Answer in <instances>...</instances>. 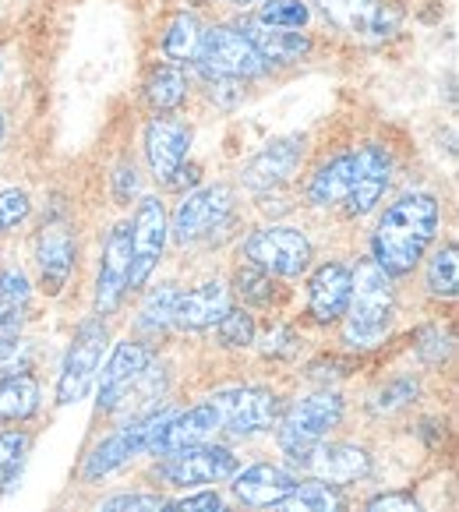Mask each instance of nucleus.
Listing matches in <instances>:
<instances>
[{"instance_id": "1", "label": "nucleus", "mask_w": 459, "mask_h": 512, "mask_svg": "<svg viewBox=\"0 0 459 512\" xmlns=\"http://www.w3.org/2000/svg\"><path fill=\"white\" fill-rule=\"evenodd\" d=\"M442 209L431 195H403L385 209L375 230V262L385 276H407L438 234Z\"/></svg>"}, {"instance_id": "2", "label": "nucleus", "mask_w": 459, "mask_h": 512, "mask_svg": "<svg viewBox=\"0 0 459 512\" xmlns=\"http://www.w3.org/2000/svg\"><path fill=\"white\" fill-rule=\"evenodd\" d=\"M396 308L392 294V276L378 269L375 258L357 265V276H350V322H347V343L354 347H375L385 336Z\"/></svg>"}, {"instance_id": "3", "label": "nucleus", "mask_w": 459, "mask_h": 512, "mask_svg": "<svg viewBox=\"0 0 459 512\" xmlns=\"http://www.w3.org/2000/svg\"><path fill=\"white\" fill-rule=\"evenodd\" d=\"M195 61L202 64L205 75L223 78V82H241V78H255L265 71L262 53L234 25H219V29L205 32Z\"/></svg>"}, {"instance_id": "4", "label": "nucleus", "mask_w": 459, "mask_h": 512, "mask_svg": "<svg viewBox=\"0 0 459 512\" xmlns=\"http://www.w3.org/2000/svg\"><path fill=\"white\" fill-rule=\"evenodd\" d=\"M343 421V400L336 392H315V396H304L290 407V414L283 417V428H279V445L290 460H301L311 445H318L329 435L336 424Z\"/></svg>"}, {"instance_id": "5", "label": "nucleus", "mask_w": 459, "mask_h": 512, "mask_svg": "<svg viewBox=\"0 0 459 512\" xmlns=\"http://www.w3.org/2000/svg\"><path fill=\"white\" fill-rule=\"evenodd\" d=\"M209 407L216 410L219 428H226L230 435L269 431L279 417V400L269 389H255V385H234V389L212 392Z\"/></svg>"}, {"instance_id": "6", "label": "nucleus", "mask_w": 459, "mask_h": 512, "mask_svg": "<svg viewBox=\"0 0 459 512\" xmlns=\"http://www.w3.org/2000/svg\"><path fill=\"white\" fill-rule=\"evenodd\" d=\"M103 350H106V325L103 318H85L78 325L75 339H71V350L64 357L61 368V382H57V403H75L89 392L92 378H96L99 364H103Z\"/></svg>"}, {"instance_id": "7", "label": "nucleus", "mask_w": 459, "mask_h": 512, "mask_svg": "<svg viewBox=\"0 0 459 512\" xmlns=\"http://www.w3.org/2000/svg\"><path fill=\"white\" fill-rule=\"evenodd\" d=\"M244 255L251 265L276 276H301L311 262V244L294 226H265L244 241Z\"/></svg>"}, {"instance_id": "8", "label": "nucleus", "mask_w": 459, "mask_h": 512, "mask_svg": "<svg viewBox=\"0 0 459 512\" xmlns=\"http://www.w3.org/2000/svg\"><path fill=\"white\" fill-rule=\"evenodd\" d=\"M237 474V456L223 445H191L174 456H166L159 463V477L177 488H191V484H216Z\"/></svg>"}, {"instance_id": "9", "label": "nucleus", "mask_w": 459, "mask_h": 512, "mask_svg": "<svg viewBox=\"0 0 459 512\" xmlns=\"http://www.w3.org/2000/svg\"><path fill=\"white\" fill-rule=\"evenodd\" d=\"M230 212H234V188L209 184L202 191H191L174 212V237L181 244L202 241L230 219Z\"/></svg>"}, {"instance_id": "10", "label": "nucleus", "mask_w": 459, "mask_h": 512, "mask_svg": "<svg viewBox=\"0 0 459 512\" xmlns=\"http://www.w3.org/2000/svg\"><path fill=\"white\" fill-rule=\"evenodd\" d=\"M131 276V223H117L103 244V262L96 279V315H113L121 308Z\"/></svg>"}, {"instance_id": "11", "label": "nucleus", "mask_w": 459, "mask_h": 512, "mask_svg": "<svg viewBox=\"0 0 459 512\" xmlns=\"http://www.w3.org/2000/svg\"><path fill=\"white\" fill-rule=\"evenodd\" d=\"M166 248V212L159 198H142L131 223V276L128 287H142L152 276L159 255Z\"/></svg>"}, {"instance_id": "12", "label": "nucleus", "mask_w": 459, "mask_h": 512, "mask_svg": "<svg viewBox=\"0 0 459 512\" xmlns=\"http://www.w3.org/2000/svg\"><path fill=\"white\" fill-rule=\"evenodd\" d=\"M188 149H191L188 124L174 121V117H152L149 128H145V156H149L152 177L159 184L170 188L177 181L184 159H188Z\"/></svg>"}, {"instance_id": "13", "label": "nucleus", "mask_w": 459, "mask_h": 512, "mask_svg": "<svg viewBox=\"0 0 459 512\" xmlns=\"http://www.w3.org/2000/svg\"><path fill=\"white\" fill-rule=\"evenodd\" d=\"M294 463H301L315 481H325V484H350L371 474L368 449L350 445V442H318Z\"/></svg>"}, {"instance_id": "14", "label": "nucleus", "mask_w": 459, "mask_h": 512, "mask_svg": "<svg viewBox=\"0 0 459 512\" xmlns=\"http://www.w3.org/2000/svg\"><path fill=\"white\" fill-rule=\"evenodd\" d=\"M304 159V138L290 135V138H276V142L265 145L258 156L248 159V166L241 170L244 188L251 191H272L279 184H286L297 174V166Z\"/></svg>"}, {"instance_id": "15", "label": "nucleus", "mask_w": 459, "mask_h": 512, "mask_svg": "<svg viewBox=\"0 0 459 512\" xmlns=\"http://www.w3.org/2000/svg\"><path fill=\"white\" fill-rule=\"evenodd\" d=\"M152 364V350L145 343H117V350L110 354L103 368V378H99V410H117L124 403L135 382L142 378V371Z\"/></svg>"}, {"instance_id": "16", "label": "nucleus", "mask_w": 459, "mask_h": 512, "mask_svg": "<svg viewBox=\"0 0 459 512\" xmlns=\"http://www.w3.org/2000/svg\"><path fill=\"white\" fill-rule=\"evenodd\" d=\"M75 237L64 223H43L36 241V262L39 279H43L46 294H61L68 287V276L75 269Z\"/></svg>"}, {"instance_id": "17", "label": "nucleus", "mask_w": 459, "mask_h": 512, "mask_svg": "<svg viewBox=\"0 0 459 512\" xmlns=\"http://www.w3.org/2000/svg\"><path fill=\"white\" fill-rule=\"evenodd\" d=\"M357 159V177H354V188L347 195V212L350 216H364L378 205V198L385 195L392 181V159L385 149L378 145H364V149L354 152Z\"/></svg>"}, {"instance_id": "18", "label": "nucleus", "mask_w": 459, "mask_h": 512, "mask_svg": "<svg viewBox=\"0 0 459 512\" xmlns=\"http://www.w3.org/2000/svg\"><path fill=\"white\" fill-rule=\"evenodd\" d=\"M322 15L350 36H389L396 29V11L385 15L382 0H318Z\"/></svg>"}, {"instance_id": "19", "label": "nucleus", "mask_w": 459, "mask_h": 512, "mask_svg": "<svg viewBox=\"0 0 459 512\" xmlns=\"http://www.w3.org/2000/svg\"><path fill=\"white\" fill-rule=\"evenodd\" d=\"M350 276H354V272H350L343 262H325L322 269L311 276L308 311L315 322H339V318L347 315Z\"/></svg>"}, {"instance_id": "20", "label": "nucleus", "mask_w": 459, "mask_h": 512, "mask_svg": "<svg viewBox=\"0 0 459 512\" xmlns=\"http://www.w3.org/2000/svg\"><path fill=\"white\" fill-rule=\"evenodd\" d=\"M297 488V481L286 474L283 467H272V463H255L244 474H237L234 481V495L241 498L251 509H269V505H279L290 491Z\"/></svg>"}, {"instance_id": "21", "label": "nucleus", "mask_w": 459, "mask_h": 512, "mask_svg": "<svg viewBox=\"0 0 459 512\" xmlns=\"http://www.w3.org/2000/svg\"><path fill=\"white\" fill-rule=\"evenodd\" d=\"M226 311H230V294H226L223 283L212 279V283H202V287L177 297L174 322L181 325V329H209Z\"/></svg>"}, {"instance_id": "22", "label": "nucleus", "mask_w": 459, "mask_h": 512, "mask_svg": "<svg viewBox=\"0 0 459 512\" xmlns=\"http://www.w3.org/2000/svg\"><path fill=\"white\" fill-rule=\"evenodd\" d=\"M212 431H219L216 410H212L209 403H202V407H191V410H184V414H174V421L166 424L156 452H159V456H174V452L191 449V445H202Z\"/></svg>"}, {"instance_id": "23", "label": "nucleus", "mask_w": 459, "mask_h": 512, "mask_svg": "<svg viewBox=\"0 0 459 512\" xmlns=\"http://www.w3.org/2000/svg\"><path fill=\"white\" fill-rule=\"evenodd\" d=\"M241 32L255 43V50L262 53L265 64L301 61V57H308V50H311V39L301 36V32H290V29H269V25L255 22V25H244Z\"/></svg>"}, {"instance_id": "24", "label": "nucleus", "mask_w": 459, "mask_h": 512, "mask_svg": "<svg viewBox=\"0 0 459 512\" xmlns=\"http://www.w3.org/2000/svg\"><path fill=\"white\" fill-rule=\"evenodd\" d=\"M354 177H357V159L354 152H347V156H336L329 159V163L318 170L315 177H311L308 184V198L311 205H339L347 202L350 188H354Z\"/></svg>"}, {"instance_id": "25", "label": "nucleus", "mask_w": 459, "mask_h": 512, "mask_svg": "<svg viewBox=\"0 0 459 512\" xmlns=\"http://www.w3.org/2000/svg\"><path fill=\"white\" fill-rule=\"evenodd\" d=\"M29 279L22 269L0 272V343H11L18 336V325L29 308Z\"/></svg>"}, {"instance_id": "26", "label": "nucleus", "mask_w": 459, "mask_h": 512, "mask_svg": "<svg viewBox=\"0 0 459 512\" xmlns=\"http://www.w3.org/2000/svg\"><path fill=\"white\" fill-rule=\"evenodd\" d=\"M39 410V382L32 375L0 378V421H25Z\"/></svg>"}, {"instance_id": "27", "label": "nucleus", "mask_w": 459, "mask_h": 512, "mask_svg": "<svg viewBox=\"0 0 459 512\" xmlns=\"http://www.w3.org/2000/svg\"><path fill=\"white\" fill-rule=\"evenodd\" d=\"M202 25H198L195 15H177L170 18L163 32V53L170 57L174 64H188L198 57V46H202Z\"/></svg>"}, {"instance_id": "28", "label": "nucleus", "mask_w": 459, "mask_h": 512, "mask_svg": "<svg viewBox=\"0 0 459 512\" xmlns=\"http://www.w3.org/2000/svg\"><path fill=\"white\" fill-rule=\"evenodd\" d=\"M279 512H343V495L336 491V484H325V481L297 484L279 502Z\"/></svg>"}, {"instance_id": "29", "label": "nucleus", "mask_w": 459, "mask_h": 512, "mask_svg": "<svg viewBox=\"0 0 459 512\" xmlns=\"http://www.w3.org/2000/svg\"><path fill=\"white\" fill-rule=\"evenodd\" d=\"M145 96H149V103L156 106V110H177V106L184 103V96H188V78L181 75V68L163 64V68L152 71Z\"/></svg>"}, {"instance_id": "30", "label": "nucleus", "mask_w": 459, "mask_h": 512, "mask_svg": "<svg viewBox=\"0 0 459 512\" xmlns=\"http://www.w3.org/2000/svg\"><path fill=\"white\" fill-rule=\"evenodd\" d=\"M25 452H29V435L25 431H4L0 435V491H8L15 477L22 474Z\"/></svg>"}, {"instance_id": "31", "label": "nucleus", "mask_w": 459, "mask_h": 512, "mask_svg": "<svg viewBox=\"0 0 459 512\" xmlns=\"http://www.w3.org/2000/svg\"><path fill=\"white\" fill-rule=\"evenodd\" d=\"M456 283H459V258H456V244H445L428 265V287L438 297H456Z\"/></svg>"}, {"instance_id": "32", "label": "nucleus", "mask_w": 459, "mask_h": 512, "mask_svg": "<svg viewBox=\"0 0 459 512\" xmlns=\"http://www.w3.org/2000/svg\"><path fill=\"white\" fill-rule=\"evenodd\" d=\"M311 18L308 4H301V0H265L262 4V15H258V22L269 25V29H304Z\"/></svg>"}, {"instance_id": "33", "label": "nucleus", "mask_w": 459, "mask_h": 512, "mask_svg": "<svg viewBox=\"0 0 459 512\" xmlns=\"http://www.w3.org/2000/svg\"><path fill=\"white\" fill-rule=\"evenodd\" d=\"M177 297H181V294H177V290L170 287V283H163L159 290H152L149 301L142 304V315H138V325H142V329H152V332L166 329V325L174 322Z\"/></svg>"}, {"instance_id": "34", "label": "nucleus", "mask_w": 459, "mask_h": 512, "mask_svg": "<svg viewBox=\"0 0 459 512\" xmlns=\"http://www.w3.org/2000/svg\"><path fill=\"white\" fill-rule=\"evenodd\" d=\"M237 283V294H241L244 304H255V308H265V304L272 301V294H276V283H272V276L265 269H258V265H241L234 276Z\"/></svg>"}, {"instance_id": "35", "label": "nucleus", "mask_w": 459, "mask_h": 512, "mask_svg": "<svg viewBox=\"0 0 459 512\" xmlns=\"http://www.w3.org/2000/svg\"><path fill=\"white\" fill-rule=\"evenodd\" d=\"M216 332L223 339V347H251L255 343V318L248 311H226L216 322Z\"/></svg>"}, {"instance_id": "36", "label": "nucleus", "mask_w": 459, "mask_h": 512, "mask_svg": "<svg viewBox=\"0 0 459 512\" xmlns=\"http://www.w3.org/2000/svg\"><path fill=\"white\" fill-rule=\"evenodd\" d=\"M414 396H417V382H414V378H396V382L385 385V389L378 392L375 403H371V410H375V414H396V410L407 407Z\"/></svg>"}, {"instance_id": "37", "label": "nucleus", "mask_w": 459, "mask_h": 512, "mask_svg": "<svg viewBox=\"0 0 459 512\" xmlns=\"http://www.w3.org/2000/svg\"><path fill=\"white\" fill-rule=\"evenodd\" d=\"M99 512H174V505L159 495H117L99 505Z\"/></svg>"}, {"instance_id": "38", "label": "nucleus", "mask_w": 459, "mask_h": 512, "mask_svg": "<svg viewBox=\"0 0 459 512\" xmlns=\"http://www.w3.org/2000/svg\"><path fill=\"white\" fill-rule=\"evenodd\" d=\"M29 209H32V202H29L25 191H18V188L0 191V234L15 230V226L29 216Z\"/></svg>"}, {"instance_id": "39", "label": "nucleus", "mask_w": 459, "mask_h": 512, "mask_svg": "<svg viewBox=\"0 0 459 512\" xmlns=\"http://www.w3.org/2000/svg\"><path fill=\"white\" fill-rule=\"evenodd\" d=\"M364 512H424V509L410 495H403V491H385V495L371 498Z\"/></svg>"}, {"instance_id": "40", "label": "nucleus", "mask_w": 459, "mask_h": 512, "mask_svg": "<svg viewBox=\"0 0 459 512\" xmlns=\"http://www.w3.org/2000/svg\"><path fill=\"white\" fill-rule=\"evenodd\" d=\"M174 512H230V509H226V502L216 491H202V495H191L184 502H177Z\"/></svg>"}, {"instance_id": "41", "label": "nucleus", "mask_w": 459, "mask_h": 512, "mask_svg": "<svg viewBox=\"0 0 459 512\" xmlns=\"http://www.w3.org/2000/svg\"><path fill=\"white\" fill-rule=\"evenodd\" d=\"M449 336H442V329H424L421 336V357H428L431 364L445 361L449 357Z\"/></svg>"}, {"instance_id": "42", "label": "nucleus", "mask_w": 459, "mask_h": 512, "mask_svg": "<svg viewBox=\"0 0 459 512\" xmlns=\"http://www.w3.org/2000/svg\"><path fill=\"white\" fill-rule=\"evenodd\" d=\"M265 354L269 357H294L297 354V336L290 329H272L265 336Z\"/></svg>"}, {"instance_id": "43", "label": "nucleus", "mask_w": 459, "mask_h": 512, "mask_svg": "<svg viewBox=\"0 0 459 512\" xmlns=\"http://www.w3.org/2000/svg\"><path fill=\"white\" fill-rule=\"evenodd\" d=\"M138 191V174H135V166H128L124 163L121 170H117V198L121 202H128L131 195Z\"/></svg>"}, {"instance_id": "44", "label": "nucleus", "mask_w": 459, "mask_h": 512, "mask_svg": "<svg viewBox=\"0 0 459 512\" xmlns=\"http://www.w3.org/2000/svg\"><path fill=\"white\" fill-rule=\"evenodd\" d=\"M230 4H258V0H230Z\"/></svg>"}, {"instance_id": "45", "label": "nucleus", "mask_w": 459, "mask_h": 512, "mask_svg": "<svg viewBox=\"0 0 459 512\" xmlns=\"http://www.w3.org/2000/svg\"><path fill=\"white\" fill-rule=\"evenodd\" d=\"M0 138H4V113H0Z\"/></svg>"}]
</instances>
